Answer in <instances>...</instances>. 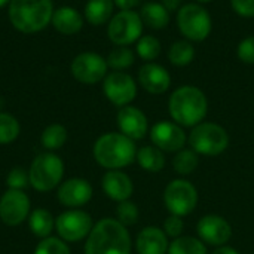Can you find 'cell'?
Instances as JSON below:
<instances>
[{
    "mask_svg": "<svg viewBox=\"0 0 254 254\" xmlns=\"http://www.w3.org/2000/svg\"><path fill=\"white\" fill-rule=\"evenodd\" d=\"M168 254H207V246L199 238L179 237L170 244Z\"/></svg>",
    "mask_w": 254,
    "mask_h": 254,
    "instance_id": "83f0119b",
    "label": "cell"
},
{
    "mask_svg": "<svg viewBox=\"0 0 254 254\" xmlns=\"http://www.w3.org/2000/svg\"><path fill=\"white\" fill-rule=\"evenodd\" d=\"M140 16L144 25L153 28V30H162L170 22V12L165 9L162 3L158 1H149L141 6Z\"/></svg>",
    "mask_w": 254,
    "mask_h": 254,
    "instance_id": "cb8c5ba5",
    "label": "cell"
},
{
    "mask_svg": "<svg viewBox=\"0 0 254 254\" xmlns=\"http://www.w3.org/2000/svg\"><path fill=\"white\" fill-rule=\"evenodd\" d=\"M177 27L189 42H202L210 36L213 22L204 6L188 3L177 10Z\"/></svg>",
    "mask_w": 254,
    "mask_h": 254,
    "instance_id": "52a82bcc",
    "label": "cell"
},
{
    "mask_svg": "<svg viewBox=\"0 0 254 254\" xmlns=\"http://www.w3.org/2000/svg\"><path fill=\"white\" fill-rule=\"evenodd\" d=\"M195 58V48L189 40H177L171 45L168 51V60L177 67H185L190 64Z\"/></svg>",
    "mask_w": 254,
    "mask_h": 254,
    "instance_id": "4316f807",
    "label": "cell"
},
{
    "mask_svg": "<svg viewBox=\"0 0 254 254\" xmlns=\"http://www.w3.org/2000/svg\"><path fill=\"white\" fill-rule=\"evenodd\" d=\"M168 112L180 127H195L204 121L208 112L205 94L192 85L177 88L168 100Z\"/></svg>",
    "mask_w": 254,
    "mask_h": 254,
    "instance_id": "3957f363",
    "label": "cell"
},
{
    "mask_svg": "<svg viewBox=\"0 0 254 254\" xmlns=\"http://www.w3.org/2000/svg\"><path fill=\"white\" fill-rule=\"evenodd\" d=\"M168 247L170 243L167 234L156 226L141 229L135 240V250L138 254H167Z\"/></svg>",
    "mask_w": 254,
    "mask_h": 254,
    "instance_id": "ffe728a7",
    "label": "cell"
},
{
    "mask_svg": "<svg viewBox=\"0 0 254 254\" xmlns=\"http://www.w3.org/2000/svg\"><path fill=\"white\" fill-rule=\"evenodd\" d=\"M132 243L128 229L116 219H101L89 232L85 254H131Z\"/></svg>",
    "mask_w": 254,
    "mask_h": 254,
    "instance_id": "6da1fadb",
    "label": "cell"
},
{
    "mask_svg": "<svg viewBox=\"0 0 254 254\" xmlns=\"http://www.w3.org/2000/svg\"><path fill=\"white\" fill-rule=\"evenodd\" d=\"M234 12L243 18H254V0H231Z\"/></svg>",
    "mask_w": 254,
    "mask_h": 254,
    "instance_id": "74e56055",
    "label": "cell"
},
{
    "mask_svg": "<svg viewBox=\"0 0 254 254\" xmlns=\"http://www.w3.org/2000/svg\"><path fill=\"white\" fill-rule=\"evenodd\" d=\"M199 164L198 153L193 152L192 149H182L177 152V155L173 159V168L177 174L180 176H188L192 174Z\"/></svg>",
    "mask_w": 254,
    "mask_h": 254,
    "instance_id": "f1b7e54d",
    "label": "cell"
},
{
    "mask_svg": "<svg viewBox=\"0 0 254 254\" xmlns=\"http://www.w3.org/2000/svg\"><path fill=\"white\" fill-rule=\"evenodd\" d=\"M135 161L149 173H159L165 167V155L156 146H143L137 150Z\"/></svg>",
    "mask_w": 254,
    "mask_h": 254,
    "instance_id": "d4e9b609",
    "label": "cell"
},
{
    "mask_svg": "<svg viewBox=\"0 0 254 254\" xmlns=\"http://www.w3.org/2000/svg\"><path fill=\"white\" fill-rule=\"evenodd\" d=\"M92 193L94 190L88 180L74 177L63 182L58 186L57 199L67 208H79L91 201Z\"/></svg>",
    "mask_w": 254,
    "mask_h": 254,
    "instance_id": "2e32d148",
    "label": "cell"
},
{
    "mask_svg": "<svg viewBox=\"0 0 254 254\" xmlns=\"http://www.w3.org/2000/svg\"><path fill=\"white\" fill-rule=\"evenodd\" d=\"M101 188L104 193L116 202L128 201L134 192L132 180L121 170H109L101 179Z\"/></svg>",
    "mask_w": 254,
    "mask_h": 254,
    "instance_id": "d6986e66",
    "label": "cell"
},
{
    "mask_svg": "<svg viewBox=\"0 0 254 254\" xmlns=\"http://www.w3.org/2000/svg\"><path fill=\"white\" fill-rule=\"evenodd\" d=\"M118 127L121 132L131 140H141L146 137L147 129H149V122L146 115L134 106H124L119 109L118 116Z\"/></svg>",
    "mask_w": 254,
    "mask_h": 254,
    "instance_id": "e0dca14e",
    "label": "cell"
},
{
    "mask_svg": "<svg viewBox=\"0 0 254 254\" xmlns=\"http://www.w3.org/2000/svg\"><path fill=\"white\" fill-rule=\"evenodd\" d=\"M33 254H71L70 247L60 237H48L40 240Z\"/></svg>",
    "mask_w": 254,
    "mask_h": 254,
    "instance_id": "d6a6232c",
    "label": "cell"
},
{
    "mask_svg": "<svg viewBox=\"0 0 254 254\" xmlns=\"http://www.w3.org/2000/svg\"><path fill=\"white\" fill-rule=\"evenodd\" d=\"M143 21L135 10H119L107 22V36L116 46L135 43L143 34Z\"/></svg>",
    "mask_w": 254,
    "mask_h": 254,
    "instance_id": "ba28073f",
    "label": "cell"
},
{
    "mask_svg": "<svg viewBox=\"0 0 254 254\" xmlns=\"http://www.w3.org/2000/svg\"><path fill=\"white\" fill-rule=\"evenodd\" d=\"M162 4L165 6V9L168 12H174V10H179L182 7L180 0H162Z\"/></svg>",
    "mask_w": 254,
    "mask_h": 254,
    "instance_id": "ab89813d",
    "label": "cell"
},
{
    "mask_svg": "<svg viewBox=\"0 0 254 254\" xmlns=\"http://www.w3.org/2000/svg\"><path fill=\"white\" fill-rule=\"evenodd\" d=\"M164 204L171 214L185 217L196 208L198 190L190 182L176 179L170 182L164 190Z\"/></svg>",
    "mask_w": 254,
    "mask_h": 254,
    "instance_id": "9c48e42d",
    "label": "cell"
},
{
    "mask_svg": "<svg viewBox=\"0 0 254 254\" xmlns=\"http://www.w3.org/2000/svg\"><path fill=\"white\" fill-rule=\"evenodd\" d=\"M196 232L204 244L214 247L226 246V243L232 238L231 223L225 217L217 214L204 216L196 225Z\"/></svg>",
    "mask_w": 254,
    "mask_h": 254,
    "instance_id": "9a60e30c",
    "label": "cell"
},
{
    "mask_svg": "<svg viewBox=\"0 0 254 254\" xmlns=\"http://www.w3.org/2000/svg\"><path fill=\"white\" fill-rule=\"evenodd\" d=\"M113 0H88L85 4L83 16L91 25H103L113 16Z\"/></svg>",
    "mask_w": 254,
    "mask_h": 254,
    "instance_id": "603a6c76",
    "label": "cell"
},
{
    "mask_svg": "<svg viewBox=\"0 0 254 254\" xmlns=\"http://www.w3.org/2000/svg\"><path fill=\"white\" fill-rule=\"evenodd\" d=\"M52 0H10L7 16L15 30L24 34H34L51 24L54 15Z\"/></svg>",
    "mask_w": 254,
    "mask_h": 254,
    "instance_id": "7a4b0ae2",
    "label": "cell"
},
{
    "mask_svg": "<svg viewBox=\"0 0 254 254\" xmlns=\"http://www.w3.org/2000/svg\"><path fill=\"white\" fill-rule=\"evenodd\" d=\"M68 132L67 128L61 124H51L48 125L40 135V144L46 152L60 150L67 141Z\"/></svg>",
    "mask_w": 254,
    "mask_h": 254,
    "instance_id": "484cf974",
    "label": "cell"
},
{
    "mask_svg": "<svg viewBox=\"0 0 254 254\" xmlns=\"http://www.w3.org/2000/svg\"><path fill=\"white\" fill-rule=\"evenodd\" d=\"M28 185H30L28 170H24L22 167L12 168L7 173V176H6V186H7V189L24 190Z\"/></svg>",
    "mask_w": 254,
    "mask_h": 254,
    "instance_id": "e575fe53",
    "label": "cell"
},
{
    "mask_svg": "<svg viewBox=\"0 0 254 254\" xmlns=\"http://www.w3.org/2000/svg\"><path fill=\"white\" fill-rule=\"evenodd\" d=\"M198 3H211L213 0H196Z\"/></svg>",
    "mask_w": 254,
    "mask_h": 254,
    "instance_id": "7bdbcfd3",
    "label": "cell"
},
{
    "mask_svg": "<svg viewBox=\"0 0 254 254\" xmlns=\"http://www.w3.org/2000/svg\"><path fill=\"white\" fill-rule=\"evenodd\" d=\"M150 140L153 146H156L162 152L177 153L186 144V134L183 127H180L179 124L170 121H161L152 127Z\"/></svg>",
    "mask_w": 254,
    "mask_h": 254,
    "instance_id": "5bb4252c",
    "label": "cell"
},
{
    "mask_svg": "<svg viewBox=\"0 0 254 254\" xmlns=\"http://www.w3.org/2000/svg\"><path fill=\"white\" fill-rule=\"evenodd\" d=\"M64 176V162L54 152L39 153L28 168L30 186L37 192H49L61 185Z\"/></svg>",
    "mask_w": 254,
    "mask_h": 254,
    "instance_id": "5b68a950",
    "label": "cell"
},
{
    "mask_svg": "<svg viewBox=\"0 0 254 254\" xmlns=\"http://www.w3.org/2000/svg\"><path fill=\"white\" fill-rule=\"evenodd\" d=\"M116 220L125 228L135 225L138 222V207L129 199L119 202L116 207Z\"/></svg>",
    "mask_w": 254,
    "mask_h": 254,
    "instance_id": "836d02e7",
    "label": "cell"
},
{
    "mask_svg": "<svg viewBox=\"0 0 254 254\" xmlns=\"http://www.w3.org/2000/svg\"><path fill=\"white\" fill-rule=\"evenodd\" d=\"M138 82L149 94L159 95L170 89L171 76L164 65H159L156 63H147L138 70Z\"/></svg>",
    "mask_w": 254,
    "mask_h": 254,
    "instance_id": "ac0fdd59",
    "label": "cell"
},
{
    "mask_svg": "<svg viewBox=\"0 0 254 254\" xmlns=\"http://www.w3.org/2000/svg\"><path fill=\"white\" fill-rule=\"evenodd\" d=\"M213 254H240V252H237L235 249H232L229 246H222V247L216 249Z\"/></svg>",
    "mask_w": 254,
    "mask_h": 254,
    "instance_id": "60d3db41",
    "label": "cell"
},
{
    "mask_svg": "<svg viewBox=\"0 0 254 254\" xmlns=\"http://www.w3.org/2000/svg\"><path fill=\"white\" fill-rule=\"evenodd\" d=\"M106 61L115 71H122L134 64V52L128 46H116L109 52Z\"/></svg>",
    "mask_w": 254,
    "mask_h": 254,
    "instance_id": "f546056e",
    "label": "cell"
},
{
    "mask_svg": "<svg viewBox=\"0 0 254 254\" xmlns=\"http://www.w3.org/2000/svg\"><path fill=\"white\" fill-rule=\"evenodd\" d=\"M9 1H10V0H0V7H3V6L9 4Z\"/></svg>",
    "mask_w": 254,
    "mask_h": 254,
    "instance_id": "b9f144b4",
    "label": "cell"
},
{
    "mask_svg": "<svg viewBox=\"0 0 254 254\" xmlns=\"http://www.w3.org/2000/svg\"><path fill=\"white\" fill-rule=\"evenodd\" d=\"M51 24L58 33L64 36H73L82 30L83 16L73 6H60L54 10Z\"/></svg>",
    "mask_w": 254,
    "mask_h": 254,
    "instance_id": "44dd1931",
    "label": "cell"
},
{
    "mask_svg": "<svg viewBox=\"0 0 254 254\" xmlns=\"http://www.w3.org/2000/svg\"><path fill=\"white\" fill-rule=\"evenodd\" d=\"M103 92L112 104L129 106L137 97V83L125 71H112L103 80Z\"/></svg>",
    "mask_w": 254,
    "mask_h": 254,
    "instance_id": "7c38bea8",
    "label": "cell"
},
{
    "mask_svg": "<svg viewBox=\"0 0 254 254\" xmlns=\"http://www.w3.org/2000/svg\"><path fill=\"white\" fill-rule=\"evenodd\" d=\"M31 213L30 198L24 190L7 189L0 198V220L7 226H18Z\"/></svg>",
    "mask_w": 254,
    "mask_h": 254,
    "instance_id": "4fadbf2b",
    "label": "cell"
},
{
    "mask_svg": "<svg viewBox=\"0 0 254 254\" xmlns=\"http://www.w3.org/2000/svg\"><path fill=\"white\" fill-rule=\"evenodd\" d=\"M92 228L91 214L79 208H68L55 219V231L65 243H79L88 238Z\"/></svg>",
    "mask_w": 254,
    "mask_h": 254,
    "instance_id": "30bf717a",
    "label": "cell"
},
{
    "mask_svg": "<svg viewBox=\"0 0 254 254\" xmlns=\"http://www.w3.org/2000/svg\"><path fill=\"white\" fill-rule=\"evenodd\" d=\"M92 153L103 168L121 170L135 161L137 149L134 140L122 132H106L97 138Z\"/></svg>",
    "mask_w": 254,
    "mask_h": 254,
    "instance_id": "277c9868",
    "label": "cell"
},
{
    "mask_svg": "<svg viewBox=\"0 0 254 254\" xmlns=\"http://www.w3.org/2000/svg\"><path fill=\"white\" fill-rule=\"evenodd\" d=\"M189 144L193 152L205 156H217L229 146L226 129L214 122H201L189 134Z\"/></svg>",
    "mask_w": 254,
    "mask_h": 254,
    "instance_id": "8992f818",
    "label": "cell"
},
{
    "mask_svg": "<svg viewBox=\"0 0 254 254\" xmlns=\"http://www.w3.org/2000/svg\"><path fill=\"white\" fill-rule=\"evenodd\" d=\"M27 220L31 234L40 240L51 237V234L55 231V217L45 208H34Z\"/></svg>",
    "mask_w": 254,
    "mask_h": 254,
    "instance_id": "7402d4cb",
    "label": "cell"
},
{
    "mask_svg": "<svg viewBox=\"0 0 254 254\" xmlns=\"http://www.w3.org/2000/svg\"><path fill=\"white\" fill-rule=\"evenodd\" d=\"M141 0H113L115 6H118L121 10H132L135 6L140 4Z\"/></svg>",
    "mask_w": 254,
    "mask_h": 254,
    "instance_id": "f35d334b",
    "label": "cell"
},
{
    "mask_svg": "<svg viewBox=\"0 0 254 254\" xmlns=\"http://www.w3.org/2000/svg\"><path fill=\"white\" fill-rule=\"evenodd\" d=\"M135 51H137V55L141 60H144L147 63H152L161 54V42H159L158 37H155L152 34H144L137 40Z\"/></svg>",
    "mask_w": 254,
    "mask_h": 254,
    "instance_id": "4dcf8cb0",
    "label": "cell"
},
{
    "mask_svg": "<svg viewBox=\"0 0 254 254\" xmlns=\"http://www.w3.org/2000/svg\"><path fill=\"white\" fill-rule=\"evenodd\" d=\"M238 58L246 64H254V36H249L238 43Z\"/></svg>",
    "mask_w": 254,
    "mask_h": 254,
    "instance_id": "8d00e7d4",
    "label": "cell"
},
{
    "mask_svg": "<svg viewBox=\"0 0 254 254\" xmlns=\"http://www.w3.org/2000/svg\"><path fill=\"white\" fill-rule=\"evenodd\" d=\"M183 229H185V222L180 216L170 214L164 222V232L167 234V237H171L174 240L182 237Z\"/></svg>",
    "mask_w": 254,
    "mask_h": 254,
    "instance_id": "d590c367",
    "label": "cell"
},
{
    "mask_svg": "<svg viewBox=\"0 0 254 254\" xmlns=\"http://www.w3.org/2000/svg\"><path fill=\"white\" fill-rule=\"evenodd\" d=\"M21 127L18 119L10 115L0 112V144H9L15 141L19 135Z\"/></svg>",
    "mask_w": 254,
    "mask_h": 254,
    "instance_id": "1f68e13d",
    "label": "cell"
},
{
    "mask_svg": "<svg viewBox=\"0 0 254 254\" xmlns=\"http://www.w3.org/2000/svg\"><path fill=\"white\" fill-rule=\"evenodd\" d=\"M107 70L109 65L106 58L97 52H80L70 64L73 77L83 85H95L103 82L107 76Z\"/></svg>",
    "mask_w": 254,
    "mask_h": 254,
    "instance_id": "8fae6325",
    "label": "cell"
}]
</instances>
